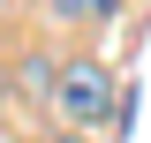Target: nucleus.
Here are the masks:
<instances>
[{"label": "nucleus", "mask_w": 151, "mask_h": 143, "mask_svg": "<svg viewBox=\"0 0 151 143\" xmlns=\"http://www.w3.org/2000/svg\"><path fill=\"white\" fill-rule=\"evenodd\" d=\"M113 75L98 68V60H68V68L53 75V106H60V121H76V128H98V121H113Z\"/></svg>", "instance_id": "obj_1"}, {"label": "nucleus", "mask_w": 151, "mask_h": 143, "mask_svg": "<svg viewBox=\"0 0 151 143\" xmlns=\"http://www.w3.org/2000/svg\"><path fill=\"white\" fill-rule=\"evenodd\" d=\"M60 8V23H98V15H113V0H53Z\"/></svg>", "instance_id": "obj_2"}, {"label": "nucleus", "mask_w": 151, "mask_h": 143, "mask_svg": "<svg viewBox=\"0 0 151 143\" xmlns=\"http://www.w3.org/2000/svg\"><path fill=\"white\" fill-rule=\"evenodd\" d=\"M53 143H83V136H53Z\"/></svg>", "instance_id": "obj_3"}]
</instances>
